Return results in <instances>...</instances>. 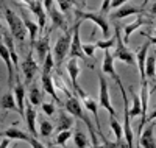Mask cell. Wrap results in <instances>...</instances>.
Wrapping results in <instances>:
<instances>
[{"instance_id":"1","label":"cell","mask_w":156,"mask_h":148,"mask_svg":"<svg viewBox=\"0 0 156 148\" xmlns=\"http://www.w3.org/2000/svg\"><path fill=\"white\" fill-rule=\"evenodd\" d=\"M64 106H66V111H67L72 117L80 118V120H83V122L86 123V126H87V129H89V132H90L92 145L98 143V140H97V134H95V131H94V128H92V122L89 120V117L86 115L84 109L81 107L80 100H78L76 97H73V95H70V97H67V101H66V104H64Z\"/></svg>"},{"instance_id":"2","label":"cell","mask_w":156,"mask_h":148,"mask_svg":"<svg viewBox=\"0 0 156 148\" xmlns=\"http://www.w3.org/2000/svg\"><path fill=\"white\" fill-rule=\"evenodd\" d=\"M3 16L6 19L8 26H9L12 39L19 41V44H23V41L27 39V30H25V25H23L22 19L8 6H3Z\"/></svg>"},{"instance_id":"3","label":"cell","mask_w":156,"mask_h":148,"mask_svg":"<svg viewBox=\"0 0 156 148\" xmlns=\"http://www.w3.org/2000/svg\"><path fill=\"white\" fill-rule=\"evenodd\" d=\"M114 39H115V51L112 53V58L114 59H119L128 65H136L134 61V55L131 53L126 47V44H123V39H122V30L119 25H115V31H114Z\"/></svg>"},{"instance_id":"4","label":"cell","mask_w":156,"mask_h":148,"mask_svg":"<svg viewBox=\"0 0 156 148\" xmlns=\"http://www.w3.org/2000/svg\"><path fill=\"white\" fill-rule=\"evenodd\" d=\"M72 28H67L64 31V34L56 41L53 50H51V55H53V61H55V65L59 67L64 61V58L67 56L69 53V47H70V41H72Z\"/></svg>"},{"instance_id":"5","label":"cell","mask_w":156,"mask_h":148,"mask_svg":"<svg viewBox=\"0 0 156 148\" xmlns=\"http://www.w3.org/2000/svg\"><path fill=\"white\" fill-rule=\"evenodd\" d=\"M119 84V89H120V93H122V100H123V125H122V129H123V139L128 145V148H134V134L131 131V123H129V115H128V97H126V89L123 87L122 81L117 83Z\"/></svg>"},{"instance_id":"6","label":"cell","mask_w":156,"mask_h":148,"mask_svg":"<svg viewBox=\"0 0 156 148\" xmlns=\"http://www.w3.org/2000/svg\"><path fill=\"white\" fill-rule=\"evenodd\" d=\"M75 16L76 19L83 20H90L94 22L98 28L103 33V37H109V23L106 20V16L103 12H89V11H81V9H76L75 11Z\"/></svg>"},{"instance_id":"7","label":"cell","mask_w":156,"mask_h":148,"mask_svg":"<svg viewBox=\"0 0 156 148\" xmlns=\"http://www.w3.org/2000/svg\"><path fill=\"white\" fill-rule=\"evenodd\" d=\"M80 25H81V20L76 19L75 25L72 26V41H70V47H69V59H76V58H81V59H86V55L83 53V48H81V37H80Z\"/></svg>"},{"instance_id":"8","label":"cell","mask_w":156,"mask_h":148,"mask_svg":"<svg viewBox=\"0 0 156 148\" xmlns=\"http://www.w3.org/2000/svg\"><path fill=\"white\" fill-rule=\"evenodd\" d=\"M98 83H100V92H98V104L106 109L109 112V115H115V111L112 107V103H111V95H109V86L106 83V78L103 73L98 75Z\"/></svg>"},{"instance_id":"9","label":"cell","mask_w":156,"mask_h":148,"mask_svg":"<svg viewBox=\"0 0 156 148\" xmlns=\"http://www.w3.org/2000/svg\"><path fill=\"white\" fill-rule=\"evenodd\" d=\"M151 44H153L151 41L144 42V44L139 47V50H137V53H136V56H134L136 65H137V69H139V75H140V81H147L144 69H145V59H147V55H148V50H150Z\"/></svg>"},{"instance_id":"10","label":"cell","mask_w":156,"mask_h":148,"mask_svg":"<svg viewBox=\"0 0 156 148\" xmlns=\"http://www.w3.org/2000/svg\"><path fill=\"white\" fill-rule=\"evenodd\" d=\"M66 69H67V73L70 76V83H72V87L75 89V92L78 93V95H81L84 97L86 95V92L78 86V75H80V65H78L76 59H69L67 61V65H66Z\"/></svg>"},{"instance_id":"11","label":"cell","mask_w":156,"mask_h":148,"mask_svg":"<svg viewBox=\"0 0 156 148\" xmlns=\"http://www.w3.org/2000/svg\"><path fill=\"white\" fill-rule=\"evenodd\" d=\"M153 131H154V118L148 120V126L144 129V132H139V146H144V148H156V140L153 136Z\"/></svg>"},{"instance_id":"12","label":"cell","mask_w":156,"mask_h":148,"mask_svg":"<svg viewBox=\"0 0 156 148\" xmlns=\"http://www.w3.org/2000/svg\"><path fill=\"white\" fill-rule=\"evenodd\" d=\"M101 73H106L109 75L115 83H120L122 79L117 75L115 69H114V58H112V53L111 50H103V62H101Z\"/></svg>"},{"instance_id":"13","label":"cell","mask_w":156,"mask_h":148,"mask_svg":"<svg viewBox=\"0 0 156 148\" xmlns=\"http://www.w3.org/2000/svg\"><path fill=\"white\" fill-rule=\"evenodd\" d=\"M20 12H22V22H23L25 30H27V33H28V36H30V42H31V47H33L34 42H36V36H37V33H39V26H37V23H36L34 20L30 19L28 9L25 8V6H20Z\"/></svg>"},{"instance_id":"14","label":"cell","mask_w":156,"mask_h":148,"mask_svg":"<svg viewBox=\"0 0 156 148\" xmlns=\"http://www.w3.org/2000/svg\"><path fill=\"white\" fill-rule=\"evenodd\" d=\"M11 90H12V95H14V100H16V104H17V112L23 117V111H25V87L19 81V78L16 79V83L12 84Z\"/></svg>"},{"instance_id":"15","label":"cell","mask_w":156,"mask_h":148,"mask_svg":"<svg viewBox=\"0 0 156 148\" xmlns=\"http://www.w3.org/2000/svg\"><path fill=\"white\" fill-rule=\"evenodd\" d=\"M20 69H22V72H23V75H25V81L30 83L31 79L34 78L36 72H37V62L34 61V58H33V53H31V51L28 53L27 58H25V61L22 62Z\"/></svg>"},{"instance_id":"16","label":"cell","mask_w":156,"mask_h":148,"mask_svg":"<svg viewBox=\"0 0 156 148\" xmlns=\"http://www.w3.org/2000/svg\"><path fill=\"white\" fill-rule=\"evenodd\" d=\"M0 58L3 59L6 70H8V84H9V87H12V84H14V67H12V61L9 58V53H8L5 44L2 42V39H0Z\"/></svg>"},{"instance_id":"17","label":"cell","mask_w":156,"mask_h":148,"mask_svg":"<svg viewBox=\"0 0 156 148\" xmlns=\"http://www.w3.org/2000/svg\"><path fill=\"white\" fill-rule=\"evenodd\" d=\"M83 98V103H84V107L90 112V114H94V118H95V125H97V132H98V136H101V126H100V118H98V104H97V101L92 98V97H89L87 93L84 97H81Z\"/></svg>"},{"instance_id":"18","label":"cell","mask_w":156,"mask_h":148,"mask_svg":"<svg viewBox=\"0 0 156 148\" xmlns=\"http://www.w3.org/2000/svg\"><path fill=\"white\" fill-rule=\"evenodd\" d=\"M140 11L142 8H137L134 5H122L111 12V19H123V17L133 16V14H140Z\"/></svg>"},{"instance_id":"19","label":"cell","mask_w":156,"mask_h":148,"mask_svg":"<svg viewBox=\"0 0 156 148\" xmlns=\"http://www.w3.org/2000/svg\"><path fill=\"white\" fill-rule=\"evenodd\" d=\"M33 47H34V50H36V53H37L39 62H42L44 58L47 56V53L50 51V36H48V33H47L45 36H42L39 41H36Z\"/></svg>"},{"instance_id":"20","label":"cell","mask_w":156,"mask_h":148,"mask_svg":"<svg viewBox=\"0 0 156 148\" xmlns=\"http://www.w3.org/2000/svg\"><path fill=\"white\" fill-rule=\"evenodd\" d=\"M23 118L27 122V126H28V131L31 132L33 137H37V131H36V111H34V106H31L30 103L27 104L23 111Z\"/></svg>"},{"instance_id":"21","label":"cell","mask_w":156,"mask_h":148,"mask_svg":"<svg viewBox=\"0 0 156 148\" xmlns=\"http://www.w3.org/2000/svg\"><path fill=\"white\" fill-rule=\"evenodd\" d=\"M41 84H42V87H44V92H47L51 98L56 100L58 104H61V100H59L58 93H56V89H55V86H53V79H51L50 73H42V75H41Z\"/></svg>"},{"instance_id":"22","label":"cell","mask_w":156,"mask_h":148,"mask_svg":"<svg viewBox=\"0 0 156 148\" xmlns=\"http://www.w3.org/2000/svg\"><path fill=\"white\" fill-rule=\"evenodd\" d=\"M47 12H48V16L51 19V23H53L56 28H61L62 31H66L69 28V26L66 25V17H64V14H62L59 9H56L55 6H51Z\"/></svg>"},{"instance_id":"23","label":"cell","mask_w":156,"mask_h":148,"mask_svg":"<svg viewBox=\"0 0 156 148\" xmlns=\"http://www.w3.org/2000/svg\"><path fill=\"white\" fill-rule=\"evenodd\" d=\"M144 23H147V20L142 17L140 14H137V17H136V20L134 22H131V23H128L125 28H123V36H122V39H123V44H128L129 42V36H131V33L133 31H136L137 28H140Z\"/></svg>"},{"instance_id":"24","label":"cell","mask_w":156,"mask_h":148,"mask_svg":"<svg viewBox=\"0 0 156 148\" xmlns=\"http://www.w3.org/2000/svg\"><path fill=\"white\" fill-rule=\"evenodd\" d=\"M0 136H2V137H6V139L22 140V142H28V139H30V136H28L27 132L20 131V129H19V128H16V126H11V128H8V129L2 131V132H0Z\"/></svg>"},{"instance_id":"25","label":"cell","mask_w":156,"mask_h":148,"mask_svg":"<svg viewBox=\"0 0 156 148\" xmlns=\"http://www.w3.org/2000/svg\"><path fill=\"white\" fill-rule=\"evenodd\" d=\"M128 92H129V95H131V100H133V106H131V109H128V115L129 118H134V117H139L142 114L140 111V100H139V95L134 92L133 86H128Z\"/></svg>"},{"instance_id":"26","label":"cell","mask_w":156,"mask_h":148,"mask_svg":"<svg viewBox=\"0 0 156 148\" xmlns=\"http://www.w3.org/2000/svg\"><path fill=\"white\" fill-rule=\"evenodd\" d=\"M73 126V117L64 111H59V117H58V125H56V132L64 131V129H70Z\"/></svg>"},{"instance_id":"27","label":"cell","mask_w":156,"mask_h":148,"mask_svg":"<svg viewBox=\"0 0 156 148\" xmlns=\"http://www.w3.org/2000/svg\"><path fill=\"white\" fill-rule=\"evenodd\" d=\"M0 107L5 111H17V104H16L14 95H12V90H8L5 95L0 98Z\"/></svg>"},{"instance_id":"28","label":"cell","mask_w":156,"mask_h":148,"mask_svg":"<svg viewBox=\"0 0 156 148\" xmlns=\"http://www.w3.org/2000/svg\"><path fill=\"white\" fill-rule=\"evenodd\" d=\"M41 100H42L41 89H39L36 84H33L30 87V93H28V103L31 106H37V104H41Z\"/></svg>"},{"instance_id":"29","label":"cell","mask_w":156,"mask_h":148,"mask_svg":"<svg viewBox=\"0 0 156 148\" xmlns=\"http://www.w3.org/2000/svg\"><path fill=\"white\" fill-rule=\"evenodd\" d=\"M109 125H111L112 132L115 134V139H117V142H120V140L123 139V129H122L120 122L115 118V115H109Z\"/></svg>"},{"instance_id":"30","label":"cell","mask_w":156,"mask_h":148,"mask_svg":"<svg viewBox=\"0 0 156 148\" xmlns=\"http://www.w3.org/2000/svg\"><path fill=\"white\" fill-rule=\"evenodd\" d=\"M154 56L153 55H147V59H145V69H144V72H145V78L147 79H154Z\"/></svg>"},{"instance_id":"31","label":"cell","mask_w":156,"mask_h":148,"mask_svg":"<svg viewBox=\"0 0 156 148\" xmlns=\"http://www.w3.org/2000/svg\"><path fill=\"white\" fill-rule=\"evenodd\" d=\"M51 132H53V125H51V122L42 118L41 122H39V134H41V137H50Z\"/></svg>"},{"instance_id":"32","label":"cell","mask_w":156,"mask_h":148,"mask_svg":"<svg viewBox=\"0 0 156 148\" xmlns=\"http://www.w3.org/2000/svg\"><path fill=\"white\" fill-rule=\"evenodd\" d=\"M73 142H75L76 148H86L87 146V136L81 129H76L73 134Z\"/></svg>"},{"instance_id":"33","label":"cell","mask_w":156,"mask_h":148,"mask_svg":"<svg viewBox=\"0 0 156 148\" xmlns=\"http://www.w3.org/2000/svg\"><path fill=\"white\" fill-rule=\"evenodd\" d=\"M55 67V61H53V55H51V50L47 53V56L42 61V73H50Z\"/></svg>"},{"instance_id":"34","label":"cell","mask_w":156,"mask_h":148,"mask_svg":"<svg viewBox=\"0 0 156 148\" xmlns=\"http://www.w3.org/2000/svg\"><path fill=\"white\" fill-rule=\"evenodd\" d=\"M70 137H72V131H70V129L59 131V132L56 134V137H55V145H59V146L66 145V142H67Z\"/></svg>"},{"instance_id":"35","label":"cell","mask_w":156,"mask_h":148,"mask_svg":"<svg viewBox=\"0 0 156 148\" xmlns=\"http://www.w3.org/2000/svg\"><path fill=\"white\" fill-rule=\"evenodd\" d=\"M114 44H115V39H114V36H112V37H108V39H98V41L95 42V48H101V50H111Z\"/></svg>"},{"instance_id":"36","label":"cell","mask_w":156,"mask_h":148,"mask_svg":"<svg viewBox=\"0 0 156 148\" xmlns=\"http://www.w3.org/2000/svg\"><path fill=\"white\" fill-rule=\"evenodd\" d=\"M56 2H58L59 11L62 12V14H66V12H70V9L76 3V0H56Z\"/></svg>"},{"instance_id":"37","label":"cell","mask_w":156,"mask_h":148,"mask_svg":"<svg viewBox=\"0 0 156 148\" xmlns=\"http://www.w3.org/2000/svg\"><path fill=\"white\" fill-rule=\"evenodd\" d=\"M41 106H42V112H44L45 115L51 117V115L55 114V103H53V101H50V103H42Z\"/></svg>"},{"instance_id":"38","label":"cell","mask_w":156,"mask_h":148,"mask_svg":"<svg viewBox=\"0 0 156 148\" xmlns=\"http://www.w3.org/2000/svg\"><path fill=\"white\" fill-rule=\"evenodd\" d=\"M81 48H83V53L86 56H94L95 53V44H81Z\"/></svg>"},{"instance_id":"39","label":"cell","mask_w":156,"mask_h":148,"mask_svg":"<svg viewBox=\"0 0 156 148\" xmlns=\"http://www.w3.org/2000/svg\"><path fill=\"white\" fill-rule=\"evenodd\" d=\"M100 139H101V142H103V146L105 148H117V142H111V140H108L105 136H100Z\"/></svg>"},{"instance_id":"40","label":"cell","mask_w":156,"mask_h":148,"mask_svg":"<svg viewBox=\"0 0 156 148\" xmlns=\"http://www.w3.org/2000/svg\"><path fill=\"white\" fill-rule=\"evenodd\" d=\"M128 0H111V5H109V9H117L119 6L125 5Z\"/></svg>"},{"instance_id":"41","label":"cell","mask_w":156,"mask_h":148,"mask_svg":"<svg viewBox=\"0 0 156 148\" xmlns=\"http://www.w3.org/2000/svg\"><path fill=\"white\" fill-rule=\"evenodd\" d=\"M109 5H111V0H103L101 2V6H100V12H109Z\"/></svg>"},{"instance_id":"42","label":"cell","mask_w":156,"mask_h":148,"mask_svg":"<svg viewBox=\"0 0 156 148\" xmlns=\"http://www.w3.org/2000/svg\"><path fill=\"white\" fill-rule=\"evenodd\" d=\"M41 2H42V6H44L45 11H48L51 6H53V0H41Z\"/></svg>"},{"instance_id":"43","label":"cell","mask_w":156,"mask_h":148,"mask_svg":"<svg viewBox=\"0 0 156 148\" xmlns=\"http://www.w3.org/2000/svg\"><path fill=\"white\" fill-rule=\"evenodd\" d=\"M9 146V139H3L0 142V148H8Z\"/></svg>"},{"instance_id":"44","label":"cell","mask_w":156,"mask_h":148,"mask_svg":"<svg viewBox=\"0 0 156 148\" xmlns=\"http://www.w3.org/2000/svg\"><path fill=\"white\" fill-rule=\"evenodd\" d=\"M5 30H3V23H2V20H0V37H2V33H3Z\"/></svg>"},{"instance_id":"45","label":"cell","mask_w":156,"mask_h":148,"mask_svg":"<svg viewBox=\"0 0 156 148\" xmlns=\"http://www.w3.org/2000/svg\"><path fill=\"white\" fill-rule=\"evenodd\" d=\"M92 148H105V146H103V143L100 145V143H95V145H92Z\"/></svg>"},{"instance_id":"46","label":"cell","mask_w":156,"mask_h":148,"mask_svg":"<svg viewBox=\"0 0 156 148\" xmlns=\"http://www.w3.org/2000/svg\"><path fill=\"white\" fill-rule=\"evenodd\" d=\"M47 148H61L59 145H50V146H47Z\"/></svg>"},{"instance_id":"47","label":"cell","mask_w":156,"mask_h":148,"mask_svg":"<svg viewBox=\"0 0 156 148\" xmlns=\"http://www.w3.org/2000/svg\"><path fill=\"white\" fill-rule=\"evenodd\" d=\"M134 148H139V145H136V146H134Z\"/></svg>"}]
</instances>
